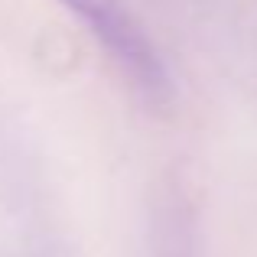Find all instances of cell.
I'll use <instances>...</instances> for the list:
<instances>
[{
    "label": "cell",
    "mask_w": 257,
    "mask_h": 257,
    "mask_svg": "<svg viewBox=\"0 0 257 257\" xmlns=\"http://www.w3.org/2000/svg\"><path fill=\"white\" fill-rule=\"evenodd\" d=\"M62 4L111 52V59L134 78V85H140L150 94L166 91V72L157 49L120 0H62Z\"/></svg>",
    "instance_id": "obj_1"
}]
</instances>
